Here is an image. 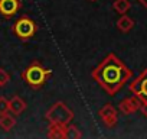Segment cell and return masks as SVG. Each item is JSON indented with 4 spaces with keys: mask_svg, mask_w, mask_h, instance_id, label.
Instances as JSON below:
<instances>
[{
    "mask_svg": "<svg viewBox=\"0 0 147 139\" xmlns=\"http://www.w3.org/2000/svg\"><path fill=\"white\" fill-rule=\"evenodd\" d=\"M45 77H46V71L43 68H40L39 65H32L29 67L25 74H23V78L28 81V84H30L32 87H39L45 83Z\"/></svg>",
    "mask_w": 147,
    "mask_h": 139,
    "instance_id": "cell-2",
    "label": "cell"
},
{
    "mask_svg": "<svg viewBox=\"0 0 147 139\" xmlns=\"http://www.w3.org/2000/svg\"><path fill=\"white\" fill-rule=\"evenodd\" d=\"M9 110H12L15 114H19L20 112L25 110V103L23 100H20L19 97H15L9 102Z\"/></svg>",
    "mask_w": 147,
    "mask_h": 139,
    "instance_id": "cell-6",
    "label": "cell"
},
{
    "mask_svg": "<svg viewBox=\"0 0 147 139\" xmlns=\"http://www.w3.org/2000/svg\"><path fill=\"white\" fill-rule=\"evenodd\" d=\"M9 74L5 71V70H0V87H2V86H5L7 81H9Z\"/></svg>",
    "mask_w": 147,
    "mask_h": 139,
    "instance_id": "cell-9",
    "label": "cell"
},
{
    "mask_svg": "<svg viewBox=\"0 0 147 139\" xmlns=\"http://www.w3.org/2000/svg\"><path fill=\"white\" fill-rule=\"evenodd\" d=\"M13 125H15V119L12 116H9L6 113L2 114V119H0V126H2L5 130H10Z\"/></svg>",
    "mask_w": 147,
    "mask_h": 139,
    "instance_id": "cell-7",
    "label": "cell"
},
{
    "mask_svg": "<svg viewBox=\"0 0 147 139\" xmlns=\"http://www.w3.org/2000/svg\"><path fill=\"white\" fill-rule=\"evenodd\" d=\"M140 3H141L144 7H147V0H140Z\"/></svg>",
    "mask_w": 147,
    "mask_h": 139,
    "instance_id": "cell-10",
    "label": "cell"
},
{
    "mask_svg": "<svg viewBox=\"0 0 147 139\" xmlns=\"http://www.w3.org/2000/svg\"><path fill=\"white\" fill-rule=\"evenodd\" d=\"M35 31H36V25H35V22H33L32 19H29V18H22V19H19V20L16 22L15 28H13V32H15L16 36L20 38V39H28V38H30V36L35 33Z\"/></svg>",
    "mask_w": 147,
    "mask_h": 139,
    "instance_id": "cell-3",
    "label": "cell"
},
{
    "mask_svg": "<svg viewBox=\"0 0 147 139\" xmlns=\"http://www.w3.org/2000/svg\"><path fill=\"white\" fill-rule=\"evenodd\" d=\"M92 76L100 86H102L110 94H113L131 77V71L115 55L111 54L100 64Z\"/></svg>",
    "mask_w": 147,
    "mask_h": 139,
    "instance_id": "cell-1",
    "label": "cell"
},
{
    "mask_svg": "<svg viewBox=\"0 0 147 139\" xmlns=\"http://www.w3.org/2000/svg\"><path fill=\"white\" fill-rule=\"evenodd\" d=\"M9 110V102L3 97H0V114H5Z\"/></svg>",
    "mask_w": 147,
    "mask_h": 139,
    "instance_id": "cell-8",
    "label": "cell"
},
{
    "mask_svg": "<svg viewBox=\"0 0 147 139\" xmlns=\"http://www.w3.org/2000/svg\"><path fill=\"white\" fill-rule=\"evenodd\" d=\"M20 7L19 0H0V13L6 18L13 16Z\"/></svg>",
    "mask_w": 147,
    "mask_h": 139,
    "instance_id": "cell-5",
    "label": "cell"
},
{
    "mask_svg": "<svg viewBox=\"0 0 147 139\" xmlns=\"http://www.w3.org/2000/svg\"><path fill=\"white\" fill-rule=\"evenodd\" d=\"M131 91H134L140 99H143L147 103V70L131 84Z\"/></svg>",
    "mask_w": 147,
    "mask_h": 139,
    "instance_id": "cell-4",
    "label": "cell"
}]
</instances>
